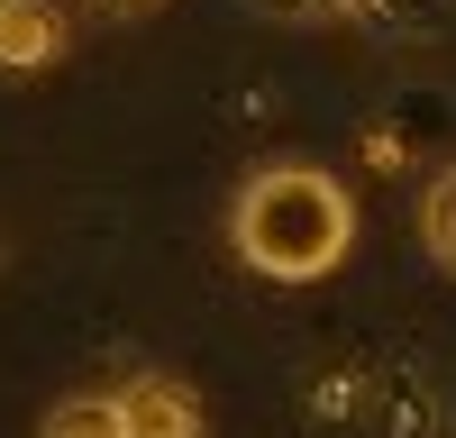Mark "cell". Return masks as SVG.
<instances>
[{"instance_id": "6da1fadb", "label": "cell", "mask_w": 456, "mask_h": 438, "mask_svg": "<svg viewBox=\"0 0 456 438\" xmlns=\"http://www.w3.org/2000/svg\"><path fill=\"white\" fill-rule=\"evenodd\" d=\"M228 238H238V256L256 274L320 283V274L347 265V247H356V201L338 192L320 165H265L238 192V210H228Z\"/></svg>"}, {"instance_id": "7a4b0ae2", "label": "cell", "mask_w": 456, "mask_h": 438, "mask_svg": "<svg viewBox=\"0 0 456 438\" xmlns=\"http://www.w3.org/2000/svg\"><path fill=\"white\" fill-rule=\"evenodd\" d=\"M119 420H128V438H201V402L174 375H137L119 393Z\"/></svg>"}, {"instance_id": "3957f363", "label": "cell", "mask_w": 456, "mask_h": 438, "mask_svg": "<svg viewBox=\"0 0 456 438\" xmlns=\"http://www.w3.org/2000/svg\"><path fill=\"white\" fill-rule=\"evenodd\" d=\"M64 55V19L46 10V0H19L10 19H0V73H37Z\"/></svg>"}, {"instance_id": "277c9868", "label": "cell", "mask_w": 456, "mask_h": 438, "mask_svg": "<svg viewBox=\"0 0 456 438\" xmlns=\"http://www.w3.org/2000/svg\"><path fill=\"white\" fill-rule=\"evenodd\" d=\"M46 438H128L119 393H73V402H55V411H46Z\"/></svg>"}, {"instance_id": "5b68a950", "label": "cell", "mask_w": 456, "mask_h": 438, "mask_svg": "<svg viewBox=\"0 0 456 438\" xmlns=\"http://www.w3.org/2000/svg\"><path fill=\"white\" fill-rule=\"evenodd\" d=\"M420 238H429V256L438 265H456V165L420 192Z\"/></svg>"}, {"instance_id": "8992f818", "label": "cell", "mask_w": 456, "mask_h": 438, "mask_svg": "<svg viewBox=\"0 0 456 438\" xmlns=\"http://www.w3.org/2000/svg\"><path fill=\"white\" fill-rule=\"evenodd\" d=\"M110 10H156V0H110Z\"/></svg>"}, {"instance_id": "52a82bcc", "label": "cell", "mask_w": 456, "mask_h": 438, "mask_svg": "<svg viewBox=\"0 0 456 438\" xmlns=\"http://www.w3.org/2000/svg\"><path fill=\"white\" fill-rule=\"evenodd\" d=\"M10 10H19V0H0V19H10Z\"/></svg>"}, {"instance_id": "ba28073f", "label": "cell", "mask_w": 456, "mask_h": 438, "mask_svg": "<svg viewBox=\"0 0 456 438\" xmlns=\"http://www.w3.org/2000/svg\"><path fill=\"white\" fill-rule=\"evenodd\" d=\"M329 10H356V0H329Z\"/></svg>"}]
</instances>
